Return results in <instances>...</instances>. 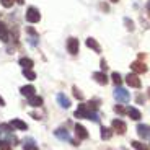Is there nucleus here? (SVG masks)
<instances>
[{
	"instance_id": "20",
	"label": "nucleus",
	"mask_w": 150,
	"mask_h": 150,
	"mask_svg": "<svg viewBox=\"0 0 150 150\" xmlns=\"http://www.w3.org/2000/svg\"><path fill=\"white\" fill-rule=\"evenodd\" d=\"M112 137V129L109 127H101V139L103 140H109Z\"/></svg>"
},
{
	"instance_id": "9",
	"label": "nucleus",
	"mask_w": 150,
	"mask_h": 150,
	"mask_svg": "<svg viewBox=\"0 0 150 150\" xmlns=\"http://www.w3.org/2000/svg\"><path fill=\"white\" fill-rule=\"evenodd\" d=\"M75 134H77L79 140H85V139H88V131H86V129L83 127L82 124H77V126H75Z\"/></svg>"
},
{
	"instance_id": "18",
	"label": "nucleus",
	"mask_w": 150,
	"mask_h": 150,
	"mask_svg": "<svg viewBox=\"0 0 150 150\" xmlns=\"http://www.w3.org/2000/svg\"><path fill=\"white\" fill-rule=\"evenodd\" d=\"M0 39L4 42H8L10 36H8V31H7V26H5L4 23H0Z\"/></svg>"
},
{
	"instance_id": "36",
	"label": "nucleus",
	"mask_w": 150,
	"mask_h": 150,
	"mask_svg": "<svg viewBox=\"0 0 150 150\" xmlns=\"http://www.w3.org/2000/svg\"><path fill=\"white\" fill-rule=\"evenodd\" d=\"M15 2H16V4H20V5H23V4H25V0H15Z\"/></svg>"
},
{
	"instance_id": "23",
	"label": "nucleus",
	"mask_w": 150,
	"mask_h": 150,
	"mask_svg": "<svg viewBox=\"0 0 150 150\" xmlns=\"http://www.w3.org/2000/svg\"><path fill=\"white\" fill-rule=\"evenodd\" d=\"M23 75H25L28 80H34V79H36V74H34L31 69H23Z\"/></svg>"
},
{
	"instance_id": "24",
	"label": "nucleus",
	"mask_w": 150,
	"mask_h": 150,
	"mask_svg": "<svg viewBox=\"0 0 150 150\" xmlns=\"http://www.w3.org/2000/svg\"><path fill=\"white\" fill-rule=\"evenodd\" d=\"M111 79H112V82L116 83L117 86H119L121 83H122V79H121V75L117 74V72H112V74H111Z\"/></svg>"
},
{
	"instance_id": "28",
	"label": "nucleus",
	"mask_w": 150,
	"mask_h": 150,
	"mask_svg": "<svg viewBox=\"0 0 150 150\" xmlns=\"http://www.w3.org/2000/svg\"><path fill=\"white\" fill-rule=\"evenodd\" d=\"M74 96L77 98V100H80V101H82V100H83V95L80 93V90H79V88H77V86H74Z\"/></svg>"
},
{
	"instance_id": "13",
	"label": "nucleus",
	"mask_w": 150,
	"mask_h": 150,
	"mask_svg": "<svg viewBox=\"0 0 150 150\" xmlns=\"http://www.w3.org/2000/svg\"><path fill=\"white\" fill-rule=\"evenodd\" d=\"M86 46L90 49H93L95 52H101V46L98 44L96 39H93V38H88V39H86Z\"/></svg>"
},
{
	"instance_id": "38",
	"label": "nucleus",
	"mask_w": 150,
	"mask_h": 150,
	"mask_svg": "<svg viewBox=\"0 0 150 150\" xmlns=\"http://www.w3.org/2000/svg\"><path fill=\"white\" fill-rule=\"evenodd\" d=\"M149 96H150V88H149Z\"/></svg>"
},
{
	"instance_id": "15",
	"label": "nucleus",
	"mask_w": 150,
	"mask_h": 150,
	"mask_svg": "<svg viewBox=\"0 0 150 150\" xmlns=\"http://www.w3.org/2000/svg\"><path fill=\"white\" fill-rule=\"evenodd\" d=\"M10 126L11 127H15V129H18V131H26L28 129L26 122H23V121H20V119H13L10 122Z\"/></svg>"
},
{
	"instance_id": "5",
	"label": "nucleus",
	"mask_w": 150,
	"mask_h": 150,
	"mask_svg": "<svg viewBox=\"0 0 150 150\" xmlns=\"http://www.w3.org/2000/svg\"><path fill=\"white\" fill-rule=\"evenodd\" d=\"M111 126H112V131H116L117 134H126V131H127V126H126V122L124 121H121V119H114L111 122Z\"/></svg>"
},
{
	"instance_id": "4",
	"label": "nucleus",
	"mask_w": 150,
	"mask_h": 150,
	"mask_svg": "<svg viewBox=\"0 0 150 150\" xmlns=\"http://www.w3.org/2000/svg\"><path fill=\"white\" fill-rule=\"evenodd\" d=\"M79 49H80V42L79 39H75V38H69L67 39V51L72 54V56H77L79 54Z\"/></svg>"
},
{
	"instance_id": "19",
	"label": "nucleus",
	"mask_w": 150,
	"mask_h": 150,
	"mask_svg": "<svg viewBox=\"0 0 150 150\" xmlns=\"http://www.w3.org/2000/svg\"><path fill=\"white\" fill-rule=\"evenodd\" d=\"M20 65H21L23 69H33L34 62L30 59V57H21V59H20Z\"/></svg>"
},
{
	"instance_id": "34",
	"label": "nucleus",
	"mask_w": 150,
	"mask_h": 150,
	"mask_svg": "<svg viewBox=\"0 0 150 150\" xmlns=\"http://www.w3.org/2000/svg\"><path fill=\"white\" fill-rule=\"evenodd\" d=\"M147 13H149V15H150V0H149V2H147Z\"/></svg>"
},
{
	"instance_id": "11",
	"label": "nucleus",
	"mask_w": 150,
	"mask_h": 150,
	"mask_svg": "<svg viewBox=\"0 0 150 150\" xmlns=\"http://www.w3.org/2000/svg\"><path fill=\"white\" fill-rule=\"evenodd\" d=\"M57 101H59L60 108H65V109H67L69 106H70V100H69V98L65 96L64 93H59V95H57Z\"/></svg>"
},
{
	"instance_id": "25",
	"label": "nucleus",
	"mask_w": 150,
	"mask_h": 150,
	"mask_svg": "<svg viewBox=\"0 0 150 150\" xmlns=\"http://www.w3.org/2000/svg\"><path fill=\"white\" fill-rule=\"evenodd\" d=\"M98 103H100V101H98V100H95V101L85 103V105H86V108L90 109V111H96V109H98Z\"/></svg>"
},
{
	"instance_id": "8",
	"label": "nucleus",
	"mask_w": 150,
	"mask_h": 150,
	"mask_svg": "<svg viewBox=\"0 0 150 150\" xmlns=\"http://www.w3.org/2000/svg\"><path fill=\"white\" fill-rule=\"evenodd\" d=\"M131 69H132V72H134V74H145V72H147V65L144 64V62H140V60L132 62Z\"/></svg>"
},
{
	"instance_id": "26",
	"label": "nucleus",
	"mask_w": 150,
	"mask_h": 150,
	"mask_svg": "<svg viewBox=\"0 0 150 150\" xmlns=\"http://www.w3.org/2000/svg\"><path fill=\"white\" fill-rule=\"evenodd\" d=\"M0 150H11V144L8 140H0Z\"/></svg>"
},
{
	"instance_id": "37",
	"label": "nucleus",
	"mask_w": 150,
	"mask_h": 150,
	"mask_svg": "<svg viewBox=\"0 0 150 150\" xmlns=\"http://www.w3.org/2000/svg\"><path fill=\"white\" fill-rule=\"evenodd\" d=\"M109 2H112V4H116V2H119V0H109Z\"/></svg>"
},
{
	"instance_id": "22",
	"label": "nucleus",
	"mask_w": 150,
	"mask_h": 150,
	"mask_svg": "<svg viewBox=\"0 0 150 150\" xmlns=\"http://www.w3.org/2000/svg\"><path fill=\"white\" fill-rule=\"evenodd\" d=\"M131 145L134 147L135 150H150L149 147L145 145V144H142V142H139V140H132L131 142Z\"/></svg>"
},
{
	"instance_id": "35",
	"label": "nucleus",
	"mask_w": 150,
	"mask_h": 150,
	"mask_svg": "<svg viewBox=\"0 0 150 150\" xmlns=\"http://www.w3.org/2000/svg\"><path fill=\"white\" fill-rule=\"evenodd\" d=\"M0 106H5V100L2 96H0Z\"/></svg>"
},
{
	"instance_id": "17",
	"label": "nucleus",
	"mask_w": 150,
	"mask_h": 150,
	"mask_svg": "<svg viewBox=\"0 0 150 150\" xmlns=\"http://www.w3.org/2000/svg\"><path fill=\"white\" fill-rule=\"evenodd\" d=\"M20 93H21L23 96H26V98L33 96V95H34V86H33V85H28V86H21V88H20Z\"/></svg>"
},
{
	"instance_id": "30",
	"label": "nucleus",
	"mask_w": 150,
	"mask_h": 150,
	"mask_svg": "<svg viewBox=\"0 0 150 150\" xmlns=\"http://www.w3.org/2000/svg\"><path fill=\"white\" fill-rule=\"evenodd\" d=\"M114 111L119 112V114H124V112H126V109H124L122 106H114Z\"/></svg>"
},
{
	"instance_id": "16",
	"label": "nucleus",
	"mask_w": 150,
	"mask_h": 150,
	"mask_svg": "<svg viewBox=\"0 0 150 150\" xmlns=\"http://www.w3.org/2000/svg\"><path fill=\"white\" fill-rule=\"evenodd\" d=\"M54 134H56V137H57V139H60V140H69V142L72 140L70 135H69V132L65 131V129H57Z\"/></svg>"
},
{
	"instance_id": "10",
	"label": "nucleus",
	"mask_w": 150,
	"mask_h": 150,
	"mask_svg": "<svg viewBox=\"0 0 150 150\" xmlns=\"http://www.w3.org/2000/svg\"><path fill=\"white\" fill-rule=\"evenodd\" d=\"M93 79L96 80V83H100V85H106V83H108V77H106L105 72H95Z\"/></svg>"
},
{
	"instance_id": "12",
	"label": "nucleus",
	"mask_w": 150,
	"mask_h": 150,
	"mask_svg": "<svg viewBox=\"0 0 150 150\" xmlns=\"http://www.w3.org/2000/svg\"><path fill=\"white\" fill-rule=\"evenodd\" d=\"M28 105L34 106V108H39V106H42V98H41V96H36V95H33V96L28 98Z\"/></svg>"
},
{
	"instance_id": "27",
	"label": "nucleus",
	"mask_w": 150,
	"mask_h": 150,
	"mask_svg": "<svg viewBox=\"0 0 150 150\" xmlns=\"http://www.w3.org/2000/svg\"><path fill=\"white\" fill-rule=\"evenodd\" d=\"M124 23H126V28H127L129 31H134V23H132V20L124 18Z\"/></svg>"
},
{
	"instance_id": "31",
	"label": "nucleus",
	"mask_w": 150,
	"mask_h": 150,
	"mask_svg": "<svg viewBox=\"0 0 150 150\" xmlns=\"http://www.w3.org/2000/svg\"><path fill=\"white\" fill-rule=\"evenodd\" d=\"M144 101H145V98H144L142 95H139V96H137V103H139V105H142Z\"/></svg>"
},
{
	"instance_id": "21",
	"label": "nucleus",
	"mask_w": 150,
	"mask_h": 150,
	"mask_svg": "<svg viewBox=\"0 0 150 150\" xmlns=\"http://www.w3.org/2000/svg\"><path fill=\"white\" fill-rule=\"evenodd\" d=\"M23 150H38V147H36V144H34L33 139H28L23 144Z\"/></svg>"
},
{
	"instance_id": "7",
	"label": "nucleus",
	"mask_w": 150,
	"mask_h": 150,
	"mask_svg": "<svg viewBox=\"0 0 150 150\" xmlns=\"http://www.w3.org/2000/svg\"><path fill=\"white\" fill-rule=\"evenodd\" d=\"M126 83H127L129 86H132V88H140V79L137 77L135 74H129L127 77H126Z\"/></svg>"
},
{
	"instance_id": "3",
	"label": "nucleus",
	"mask_w": 150,
	"mask_h": 150,
	"mask_svg": "<svg viewBox=\"0 0 150 150\" xmlns=\"http://www.w3.org/2000/svg\"><path fill=\"white\" fill-rule=\"evenodd\" d=\"M41 20V13H39V10L38 8H34V7H30L26 10V21H30V23H38Z\"/></svg>"
},
{
	"instance_id": "1",
	"label": "nucleus",
	"mask_w": 150,
	"mask_h": 150,
	"mask_svg": "<svg viewBox=\"0 0 150 150\" xmlns=\"http://www.w3.org/2000/svg\"><path fill=\"white\" fill-rule=\"evenodd\" d=\"M75 117H79V119H91V121H95V122L100 121L96 111H90V109L86 108V105H83V103L79 105V109L75 111Z\"/></svg>"
},
{
	"instance_id": "14",
	"label": "nucleus",
	"mask_w": 150,
	"mask_h": 150,
	"mask_svg": "<svg viewBox=\"0 0 150 150\" xmlns=\"http://www.w3.org/2000/svg\"><path fill=\"white\" fill-rule=\"evenodd\" d=\"M126 112H127L129 116H131V119H134V121H139L140 117H142V114H140V111L137 108H127Z\"/></svg>"
},
{
	"instance_id": "29",
	"label": "nucleus",
	"mask_w": 150,
	"mask_h": 150,
	"mask_svg": "<svg viewBox=\"0 0 150 150\" xmlns=\"http://www.w3.org/2000/svg\"><path fill=\"white\" fill-rule=\"evenodd\" d=\"M2 2V5H4L5 8H10L11 5H13V0H0Z\"/></svg>"
},
{
	"instance_id": "32",
	"label": "nucleus",
	"mask_w": 150,
	"mask_h": 150,
	"mask_svg": "<svg viewBox=\"0 0 150 150\" xmlns=\"http://www.w3.org/2000/svg\"><path fill=\"white\" fill-rule=\"evenodd\" d=\"M101 69H103V72H105L106 69H108V65H106V60H105V59L101 60Z\"/></svg>"
},
{
	"instance_id": "6",
	"label": "nucleus",
	"mask_w": 150,
	"mask_h": 150,
	"mask_svg": "<svg viewBox=\"0 0 150 150\" xmlns=\"http://www.w3.org/2000/svg\"><path fill=\"white\" fill-rule=\"evenodd\" d=\"M137 134H139L140 139L149 140L150 139V126H147V124H139V126H137Z\"/></svg>"
},
{
	"instance_id": "2",
	"label": "nucleus",
	"mask_w": 150,
	"mask_h": 150,
	"mask_svg": "<svg viewBox=\"0 0 150 150\" xmlns=\"http://www.w3.org/2000/svg\"><path fill=\"white\" fill-rule=\"evenodd\" d=\"M112 95H114V98H116L117 101H121V103H127L129 100H131V95H129V91L126 90V88H122V86H117Z\"/></svg>"
},
{
	"instance_id": "33",
	"label": "nucleus",
	"mask_w": 150,
	"mask_h": 150,
	"mask_svg": "<svg viewBox=\"0 0 150 150\" xmlns=\"http://www.w3.org/2000/svg\"><path fill=\"white\" fill-rule=\"evenodd\" d=\"M31 116H33L34 119H41V116H39V114H36V112H33V114H31Z\"/></svg>"
}]
</instances>
